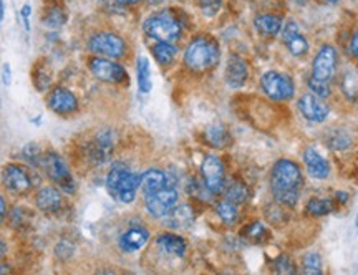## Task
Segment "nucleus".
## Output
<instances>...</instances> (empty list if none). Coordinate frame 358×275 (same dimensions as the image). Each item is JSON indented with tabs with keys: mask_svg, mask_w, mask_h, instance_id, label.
I'll return each instance as SVG.
<instances>
[{
	"mask_svg": "<svg viewBox=\"0 0 358 275\" xmlns=\"http://www.w3.org/2000/svg\"><path fill=\"white\" fill-rule=\"evenodd\" d=\"M304 184L300 167L288 160H280L272 167L270 189L279 204L294 208L299 203L300 188Z\"/></svg>",
	"mask_w": 358,
	"mask_h": 275,
	"instance_id": "obj_1",
	"label": "nucleus"
},
{
	"mask_svg": "<svg viewBox=\"0 0 358 275\" xmlns=\"http://www.w3.org/2000/svg\"><path fill=\"white\" fill-rule=\"evenodd\" d=\"M219 62V47L213 38L196 37L188 45L184 53V63L193 72H206Z\"/></svg>",
	"mask_w": 358,
	"mask_h": 275,
	"instance_id": "obj_2",
	"label": "nucleus"
},
{
	"mask_svg": "<svg viewBox=\"0 0 358 275\" xmlns=\"http://www.w3.org/2000/svg\"><path fill=\"white\" fill-rule=\"evenodd\" d=\"M106 186L122 203H131L135 201L138 188L141 186V174L129 173L124 165H115L106 178Z\"/></svg>",
	"mask_w": 358,
	"mask_h": 275,
	"instance_id": "obj_3",
	"label": "nucleus"
},
{
	"mask_svg": "<svg viewBox=\"0 0 358 275\" xmlns=\"http://www.w3.org/2000/svg\"><path fill=\"white\" fill-rule=\"evenodd\" d=\"M181 24L171 10H159L149 15L145 22V32L158 42H176L181 37Z\"/></svg>",
	"mask_w": 358,
	"mask_h": 275,
	"instance_id": "obj_4",
	"label": "nucleus"
},
{
	"mask_svg": "<svg viewBox=\"0 0 358 275\" xmlns=\"http://www.w3.org/2000/svg\"><path fill=\"white\" fill-rule=\"evenodd\" d=\"M262 90L270 100L286 101L291 100L295 93V83L286 73L267 72L261 80Z\"/></svg>",
	"mask_w": 358,
	"mask_h": 275,
	"instance_id": "obj_5",
	"label": "nucleus"
},
{
	"mask_svg": "<svg viewBox=\"0 0 358 275\" xmlns=\"http://www.w3.org/2000/svg\"><path fill=\"white\" fill-rule=\"evenodd\" d=\"M88 49L93 53L101 55V57L110 58H122L127 51V44L120 35L110 32L95 33L88 40Z\"/></svg>",
	"mask_w": 358,
	"mask_h": 275,
	"instance_id": "obj_6",
	"label": "nucleus"
},
{
	"mask_svg": "<svg viewBox=\"0 0 358 275\" xmlns=\"http://www.w3.org/2000/svg\"><path fill=\"white\" fill-rule=\"evenodd\" d=\"M146 209L153 217H166L178 203V192L172 186L163 188L156 192L145 196Z\"/></svg>",
	"mask_w": 358,
	"mask_h": 275,
	"instance_id": "obj_7",
	"label": "nucleus"
},
{
	"mask_svg": "<svg viewBox=\"0 0 358 275\" xmlns=\"http://www.w3.org/2000/svg\"><path fill=\"white\" fill-rule=\"evenodd\" d=\"M42 166L45 167L47 174H49L51 181L57 183L65 192L72 194V192L75 191V183H73L70 171H68L67 165H65V161L58 156V154L55 153L47 154V156L42 160Z\"/></svg>",
	"mask_w": 358,
	"mask_h": 275,
	"instance_id": "obj_8",
	"label": "nucleus"
},
{
	"mask_svg": "<svg viewBox=\"0 0 358 275\" xmlns=\"http://www.w3.org/2000/svg\"><path fill=\"white\" fill-rule=\"evenodd\" d=\"M339 62L337 50L332 45H323L312 63V76L317 80L329 81L335 75Z\"/></svg>",
	"mask_w": 358,
	"mask_h": 275,
	"instance_id": "obj_9",
	"label": "nucleus"
},
{
	"mask_svg": "<svg viewBox=\"0 0 358 275\" xmlns=\"http://www.w3.org/2000/svg\"><path fill=\"white\" fill-rule=\"evenodd\" d=\"M202 179H204V186L209 192L218 194L222 191L224 184H226V176H224V165L218 156H206L201 166Z\"/></svg>",
	"mask_w": 358,
	"mask_h": 275,
	"instance_id": "obj_10",
	"label": "nucleus"
},
{
	"mask_svg": "<svg viewBox=\"0 0 358 275\" xmlns=\"http://www.w3.org/2000/svg\"><path fill=\"white\" fill-rule=\"evenodd\" d=\"M90 70L98 80L108 81V83H122L127 80V72L118 63L110 62L105 58H92L88 63Z\"/></svg>",
	"mask_w": 358,
	"mask_h": 275,
	"instance_id": "obj_11",
	"label": "nucleus"
},
{
	"mask_svg": "<svg viewBox=\"0 0 358 275\" xmlns=\"http://www.w3.org/2000/svg\"><path fill=\"white\" fill-rule=\"evenodd\" d=\"M299 110L304 118H307L309 122L314 123H322L325 122L327 116L330 113L329 105L325 101H322V98L316 97L314 93L304 94L299 100Z\"/></svg>",
	"mask_w": 358,
	"mask_h": 275,
	"instance_id": "obj_12",
	"label": "nucleus"
},
{
	"mask_svg": "<svg viewBox=\"0 0 358 275\" xmlns=\"http://www.w3.org/2000/svg\"><path fill=\"white\" fill-rule=\"evenodd\" d=\"M2 183L7 191L14 192V194H24L30 189L29 174L20 166L15 165H8L3 167Z\"/></svg>",
	"mask_w": 358,
	"mask_h": 275,
	"instance_id": "obj_13",
	"label": "nucleus"
},
{
	"mask_svg": "<svg viewBox=\"0 0 358 275\" xmlns=\"http://www.w3.org/2000/svg\"><path fill=\"white\" fill-rule=\"evenodd\" d=\"M47 105L51 111L58 115H70L75 113L76 108H79V100L73 94L70 90L67 88H55L54 92L49 94V100H47Z\"/></svg>",
	"mask_w": 358,
	"mask_h": 275,
	"instance_id": "obj_14",
	"label": "nucleus"
},
{
	"mask_svg": "<svg viewBox=\"0 0 358 275\" xmlns=\"http://www.w3.org/2000/svg\"><path fill=\"white\" fill-rule=\"evenodd\" d=\"M282 40L294 57H300V55H304L305 51L309 50L307 38L302 35L299 24L294 22V20H291V22L282 28Z\"/></svg>",
	"mask_w": 358,
	"mask_h": 275,
	"instance_id": "obj_15",
	"label": "nucleus"
},
{
	"mask_svg": "<svg viewBox=\"0 0 358 275\" xmlns=\"http://www.w3.org/2000/svg\"><path fill=\"white\" fill-rule=\"evenodd\" d=\"M249 70L245 62L237 55H231L226 65V81L231 88L244 87L245 80H247Z\"/></svg>",
	"mask_w": 358,
	"mask_h": 275,
	"instance_id": "obj_16",
	"label": "nucleus"
},
{
	"mask_svg": "<svg viewBox=\"0 0 358 275\" xmlns=\"http://www.w3.org/2000/svg\"><path fill=\"white\" fill-rule=\"evenodd\" d=\"M304 162L307 166L309 174L316 179H325L330 173L329 162L323 156H320L314 148H307L304 153Z\"/></svg>",
	"mask_w": 358,
	"mask_h": 275,
	"instance_id": "obj_17",
	"label": "nucleus"
},
{
	"mask_svg": "<svg viewBox=\"0 0 358 275\" xmlns=\"http://www.w3.org/2000/svg\"><path fill=\"white\" fill-rule=\"evenodd\" d=\"M149 239V232L143 229V227H133L124 232L120 239V247L123 249L124 252H135L140 251L141 247L148 242Z\"/></svg>",
	"mask_w": 358,
	"mask_h": 275,
	"instance_id": "obj_18",
	"label": "nucleus"
},
{
	"mask_svg": "<svg viewBox=\"0 0 358 275\" xmlns=\"http://www.w3.org/2000/svg\"><path fill=\"white\" fill-rule=\"evenodd\" d=\"M254 25H256L257 32L262 33V35L275 37L282 30V19L274 14H261L254 19Z\"/></svg>",
	"mask_w": 358,
	"mask_h": 275,
	"instance_id": "obj_19",
	"label": "nucleus"
},
{
	"mask_svg": "<svg viewBox=\"0 0 358 275\" xmlns=\"http://www.w3.org/2000/svg\"><path fill=\"white\" fill-rule=\"evenodd\" d=\"M171 186L168 176L163 171L158 169H149L141 176V188H143L145 196L151 194V192H156L159 189Z\"/></svg>",
	"mask_w": 358,
	"mask_h": 275,
	"instance_id": "obj_20",
	"label": "nucleus"
},
{
	"mask_svg": "<svg viewBox=\"0 0 358 275\" xmlns=\"http://www.w3.org/2000/svg\"><path fill=\"white\" fill-rule=\"evenodd\" d=\"M37 206L43 212H55L62 206V194L55 188H43L37 194Z\"/></svg>",
	"mask_w": 358,
	"mask_h": 275,
	"instance_id": "obj_21",
	"label": "nucleus"
},
{
	"mask_svg": "<svg viewBox=\"0 0 358 275\" xmlns=\"http://www.w3.org/2000/svg\"><path fill=\"white\" fill-rule=\"evenodd\" d=\"M156 244L163 252L170 253V256L183 257L184 252H186V242H184V239L174 234L159 235L156 239Z\"/></svg>",
	"mask_w": 358,
	"mask_h": 275,
	"instance_id": "obj_22",
	"label": "nucleus"
},
{
	"mask_svg": "<svg viewBox=\"0 0 358 275\" xmlns=\"http://www.w3.org/2000/svg\"><path fill=\"white\" fill-rule=\"evenodd\" d=\"M111 146L113 143H111L110 133H101L90 146V158L95 162H105L111 153Z\"/></svg>",
	"mask_w": 358,
	"mask_h": 275,
	"instance_id": "obj_23",
	"label": "nucleus"
},
{
	"mask_svg": "<svg viewBox=\"0 0 358 275\" xmlns=\"http://www.w3.org/2000/svg\"><path fill=\"white\" fill-rule=\"evenodd\" d=\"M168 224L171 227H176V229H184L193 222L194 214L189 206H179V208H174L168 214Z\"/></svg>",
	"mask_w": 358,
	"mask_h": 275,
	"instance_id": "obj_24",
	"label": "nucleus"
},
{
	"mask_svg": "<svg viewBox=\"0 0 358 275\" xmlns=\"http://www.w3.org/2000/svg\"><path fill=\"white\" fill-rule=\"evenodd\" d=\"M206 140L214 148H226L229 144L231 136L226 128L221 126V124H214V126L208 128V131H206Z\"/></svg>",
	"mask_w": 358,
	"mask_h": 275,
	"instance_id": "obj_25",
	"label": "nucleus"
},
{
	"mask_svg": "<svg viewBox=\"0 0 358 275\" xmlns=\"http://www.w3.org/2000/svg\"><path fill=\"white\" fill-rule=\"evenodd\" d=\"M340 87L348 100L358 101V70L345 72Z\"/></svg>",
	"mask_w": 358,
	"mask_h": 275,
	"instance_id": "obj_26",
	"label": "nucleus"
},
{
	"mask_svg": "<svg viewBox=\"0 0 358 275\" xmlns=\"http://www.w3.org/2000/svg\"><path fill=\"white\" fill-rule=\"evenodd\" d=\"M153 55L159 65H170L176 57V47L170 44V42H158L153 47Z\"/></svg>",
	"mask_w": 358,
	"mask_h": 275,
	"instance_id": "obj_27",
	"label": "nucleus"
},
{
	"mask_svg": "<svg viewBox=\"0 0 358 275\" xmlns=\"http://www.w3.org/2000/svg\"><path fill=\"white\" fill-rule=\"evenodd\" d=\"M138 85L143 93H148L153 83H151V72H149V63L145 57L138 58Z\"/></svg>",
	"mask_w": 358,
	"mask_h": 275,
	"instance_id": "obj_28",
	"label": "nucleus"
},
{
	"mask_svg": "<svg viewBox=\"0 0 358 275\" xmlns=\"http://www.w3.org/2000/svg\"><path fill=\"white\" fill-rule=\"evenodd\" d=\"M249 197V189L244 186L243 183H234L231 184L229 188H227V192H226V199L231 201V203L237 204H243L247 201Z\"/></svg>",
	"mask_w": 358,
	"mask_h": 275,
	"instance_id": "obj_29",
	"label": "nucleus"
},
{
	"mask_svg": "<svg viewBox=\"0 0 358 275\" xmlns=\"http://www.w3.org/2000/svg\"><path fill=\"white\" fill-rule=\"evenodd\" d=\"M332 209H334V203L330 199H317V197H314L307 204V212L317 217L327 216V214L332 212Z\"/></svg>",
	"mask_w": 358,
	"mask_h": 275,
	"instance_id": "obj_30",
	"label": "nucleus"
},
{
	"mask_svg": "<svg viewBox=\"0 0 358 275\" xmlns=\"http://www.w3.org/2000/svg\"><path fill=\"white\" fill-rule=\"evenodd\" d=\"M43 24L50 28H58L65 24V14L60 7H49L43 15Z\"/></svg>",
	"mask_w": 358,
	"mask_h": 275,
	"instance_id": "obj_31",
	"label": "nucleus"
},
{
	"mask_svg": "<svg viewBox=\"0 0 358 275\" xmlns=\"http://www.w3.org/2000/svg\"><path fill=\"white\" fill-rule=\"evenodd\" d=\"M218 214L227 226L234 224V222L237 221V216H239V214H237L236 204L231 203V201H227V199L218 204Z\"/></svg>",
	"mask_w": 358,
	"mask_h": 275,
	"instance_id": "obj_32",
	"label": "nucleus"
},
{
	"mask_svg": "<svg viewBox=\"0 0 358 275\" xmlns=\"http://www.w3.org/2000/svg\"><path fill=\"white\" fill-rule=\"evenodd\" d=\"M304 272L305 274H322V259L316 252H310L304 257Z\"/></svg>",
	"mask_w": 358,
	"mask_h": 275,
	"instance_id": "obj_33",
	"label": "nucleus"
},
{
	"mask_svg": "<svg viewBox=\"0 0 358 275\" xmlns=\"http://www.w3.org/2000/svg\"><path fill=\"white\" fill-rule=\"evenodd\" d=\"M309 88L312 90V93L316 94L318 98H329L330 97V87L327 81H322V80H317L314 78V76H310L309 78Z\"/></svg>",
	"mask_w": 358,
	"mask_h": 275,
	"instance_id": "obj_34",
	"label": "nucleus"
},
{
	"mask_svg": "<svg viewBox=\"0 0 358 275\" xmlns=\"http://www.w3.org/2000/svg\"><path fill=\"white\" fill-rule=\"evenodd\" d=\"M244 235L247 239L254 240V242H257V240H261V239L266 238V227L262 226L261 222H254V224L245 227Z\"/></svg>",
	"mask_w": 358,
	"mask_h": 275,
	"instance_id": "obj_35",
	"label": "nucleus"
},
{
	"mask_svg": "<svg viewBox=\"0 0 358 275\" xmlns=\"http://www.w3.org/2000/svg\"><path fill=\"white\" fill-rule=\"evenodd\" d=\"M24 156H25V160L30 162V165H33V166L42 165L43 158L40 156V148H38L37 144H29L27 148L24 149Z\"/></svg>",
	"mask_w": 358,
	"mask_h": 275,
	"instance_id": "obj_36",
	"label": "nucleus"
},
{
	"mask_svg": "<svg viewBox=\"0 0 358 275\" xmlns=\"http://www.w3.org/2000/svg\"><path fill=\"white\" fill-rule=\"evenodd\" d=\"M274 270L280 274H294L295 267H294V264L287 259V257H279L274 264Z\"/></svg>",
	"mask_w": 358,
	"mask_h": 275,
	"instance_id": "obj_37",
	"label": "nucleus"
},
{
	"mask_svg": "<svg viewBox=\"0 0 358 275\" xmlns=\"http://www.w3.org/2000/svg\"><path fill=\"white\" fill-rule=\"evenodd\" d=\"M200 3L206 15H214L221 8V0H200Z\"/></svg>",
	"mask_w": 358,
	"mask_h": 275,
	"instance_id": "obj_38",
	"label": "nucleus"
},
{
	"mask_svg": "<svg viewBox=\"0 0 358 275\" xmlns=\"http://www.w3.org/2000/svg\"><path fill=\"white\" fill-rule=\"evenodd\" d=\"M73 253V246L70 242H60L57 246V256L60 257V259H68V257H72Z\"/></svg>",
	"mask_w": 358,
	"mask_h": 275,
	"instance_id": "obj_39",
	"label": "nucleus"
},
{
	"mask_svg": "<svg viewBox=\"0 0 358 275\" xmlns=\"http://www.w3.org/2000/svg\"><path fill=\"white\" fill-rule=\"evenodd\" d=\"M350 53L358 60V32H355L352 35L350 40Z\"/></svg>",
	"mask_w": 358,
	"mask_h": 275,
	"instance_id": "obj_40",
	"label": "nucleus"
},
{
	"mask_svg": "<svg viewBox=\"0 0 358 275\" xmlns=\"http://www.w3.org/2000/svg\"><path fill=\"white\" fill-rule=\"evenodd\" d=\"M30 14H32V8H30V6H25L24 8H22V19H24V24H25V28H30V24H29V17Z\"/></svg>",
	"mask_w": 358,
	"mask_h": 275,
	"instance_id": "obj_41",
	"label": "nucleus"
},
{
	"mask_svg": "<svg viewBox=\"0 0 358 275\" xmlns=\"http://www.w3.org/2000/svg\"><path fill=\"white\" fill-rule=\"evenodd\" d=\"M10 81H12V76H10V67L8 65H3V83L7 85H10Z\"/></svg>",
	"mask_w": 358,
	"mask_h": 275,
	"instance_id": "obj_42",
	"label": "nucleus"
},
{
	"mask_svg": "<svg viewBox=\"0 0 358 275\" xmlns=\"http://www.w3.org/2000/svg\"><path fill=\"white\" fill-rule=\"evenodd\" d=\"M115 2L120 3V6H136L141 0H115Z\"/></svg>",
	"mask_w": 358,
	"mask_h": 275,
	"instance_id": "obj_43",
	"label": "nucleus"
},
{
	"mask_svg": "<svg viewBox=\"0 0 358 275\" xmlns=\"http://www.w3.org/2000/svg\"><path fill=\"white\" fill-rule=\"evenodd\" d=\"M3 214H6V203H3L2 196H0V221L3 219Z\"/></svg>",
	"mask_w": 358,
	"mask_h": 275,
	"instance_id": "obj_44",
	"label": "nucleus"
},
{
	"mask_svg": "<svg viewBox=\"0 0 358 275\" xmlns=\"http://www.w3.org/2000/svg\"><path fill=\"white\" fill-rule=\"evenodd\" d=\"M337 197H339V199H340V201H342V203H345V201H347V199H348V196H347V194H345V192H339V194H337Z\"/></svg>",
	"mask_w": 358,
	"mask_h": 275,
	"instance_id": "obj_45",
	"label": "nucleus"
},
{
	"mask_svg": "<svg viewBox=\"0 0 358 275\" xmlns=\"http://www.w3.org/2000/svg\"><path fill=\"white\" fill-rule=\"evenodd\" d=\"M3 253H6V244H3L2 239H0V257H2Z\"/></svg>",
	"mask_w": 358,
	"mask_h": 275,
	"instance_id": "obj_46",
	"label": "nucleus"
},
{
	"mask_svg": "<svg viewBox=\"0 0 358 275\" xmlns=\"http://www.w3.org/2000/svg\"><path fill=\"white\" fill-rule=\"evenodd\" d=\"M3 19V0H0V22Z\"/></svg>",
	"mask_w": 358,
	"mask_h": 275,
	"instance_id": "obj_47",
	"label": "nucleus"
},
{
	"mask_svg": "<svg viewBox=\"0 0 358 275\" xmlns=\"http://www.w3.org/2000/svg\"><path fill=\"white\" fill-rule=\"evenodd\" d=\"M325 2H329V3H337V2H340V0H325Z\"/></svg>",
	"mask_w": 358,
	"mask_h": 275,
	"instance_id": "obj_48",
	"label": "nucleus"
},
{
	"mask_svg": "<svg viewBox=\"0 0 358 275\" xmlns=\"http://www.w3.org/2000/svg\"><path fill=\"white\" fill-rule=\"evenodd\" d=\"M357 227H358V214H357Z\"/></svg>",
	"mask_w": 358,
	"mask_h": 275,
	"instance_id": "obj_49",
	"label": "nucleus"
}]
</instances>
